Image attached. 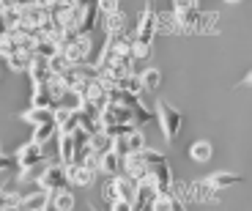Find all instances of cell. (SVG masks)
Masks as SVG:
<instances>
[{
  "label": "cell",
  "instance_id": "1",
  "mask_svg": "<svg viewBox=\"0 0 252 211\" xmlns=\"http://www.w3.org/2000/svg\"><path fill=\"white\" fill-rule=\"evenodd\" d=\"M157 118H159V129H162L164 140L167 143H176L178 134H181L184 129V113L181 110H176L170 102H157Z\"/></svg>",
  "mask_w": 252,
  "mask_h": 211
},
{
  "label": "cell",
  "instance_id": "2",
  "mask_svg": "<svg viewBox=\"0 0 252 211\" xmlns=\"http://www.w3.org/2000/svg\"><path fill=\"white\" fill-rule=\"evenodd\" d=\"M157 6L154 3H145L143 14L137 19V30H134V38L143 41V44H154V36H157Z\"/></svg>",
  "mask_w": 252,
  "mask_h": 211
},
{
  "label": "cell",
  "instance_id": "3",
  "mask_svg": "<svg viewBox=\"0 0 252 211\" xmlns=\"http://www.w3.org/2000/svg\"><path fill=\"white\" fill-rule=\"evenodd\" d=\"M94 50V41H91V33H77L69 44L63 47V55L69 58V63H85L91 58Z\"/></svg>",
  "mask_w": 252,
  "mask_h": 211
},
{
  "label": "cell",
  "instance_id": "4",
  "mask_svg": "<svg viewBox=\"0 0 252 211\" xmlns=\"http://www.w3.org/2000/svg\"><path fill=\"white\" fill-rule=\"evenodd\" d=\"M36 184L41 186V189H61V186L69 184V176H66V165L63 162H58V165H47L44 173L36 179Z\"/></svg>",
  "mask_w": 252,
  "mask_h": 211
},
{
  "label": "cell",
  "instance_id": "5",
  "mask_svg": "<svg viewBox=\"0 0 252 211\" xmlns=\"http://www.w3.org/2000/svg\"><path fill=\"white\" fill-rule=\"evenodd\" d=\"M145 181H151L157 192H173L176 176H173L170 162L164 159V162H159V165H151V173H148V179H145Z\"/></svg>",
  "mask_w": 252,
  "mask_h": 211
},
{
  "label": "cell",
  "instance_id": "6",
  "mask_svg": "<svg viewBox=\"0 0 252 211\" xmlns=\"http://www.w3.org/2000/svg\"><path fill=\"white\" fill-rule=\"evenodd\" d=\"M22 25H31V28H41L50 19V8L44 3H38V0H28L22 3Z\"/></svg>",
  "mask_w": 252,
  "mask_h": 211
},
{
  "label": "cell",
  "instance_id": "7",
  "mask_svg": "<svg viewBox=\"0 0 252 211\" xmlns=\"http://www.w3.org/2000/svg\"><path fill=\"white\" fill-rule=\"evenodd\" d=\"M124 173L129 176V179H134L140 184V181L148 179V173H151V165L143 159V153L140 151H132L124 156Z\"/></svg>",
  "mask_w": 252,
  "mask_h": 211
},
{
  "label": "cell",
  "instance_id": "8",
  "mask_svg": "<svg viewBox=\"0 0 252 211\" xmlns=\"http://www.w3.org/2000/svg\"><path fill=\"white\" fill-rule=\"evenodd\" d=\"M41 162H47L44 146H41V143H36V140L25 143V146L17 151V165L19 167H36V165H41Z\"/></svg>",
  "mask_w": 252,
  "mask_h": 211
},
{
  "label": "cell",
  "instance_id": "9",
  "mask_svg": "<svg viewBox=\"0 0 252 211\" xmlns=\"http://www.w3.org/2000/svg\"><path fill=\"white\" fill-rule=\"evenodd\" d=\"M28 74H31V83L33 85H41V83H50L52 77V69H50V58L38 55V52H33L31 58V66H28Z\"/></svg>",
  "mask_w": 252,
  "mask_h": 211
},
{
  "label": "cell",
  "instance_id": "10",
  "mask_svg": "<svg viewBox=\"0 0 252 211\" xmlns=\"http://www.w3.org/2000/svg\"><path fill=\"white\" fill-rule=\"evenodd\" d=\"M66 176H69V184H77V186H91L96 181V170H94V167L80 165V162L66 165Z\"/></svg>",
  "mask_w": 252,
  "mask_h": 211
},
{
  "label": "cell",
  "instance_id": "11",
  "mask_svg": "<svg viewBox=\"0 0 252 211\" xmlns=\"http://www.w3.org/2000/svg\"><path fill=\"white\" fill-rule=\"evenodd\" d=\"M17 209H22V211H44V209H50V189H41V186H38V192L22 195Z\"/></svg>",
  "mask_w": 252,
  "mask_h": 211
},
{
  "label": "cell",
  "instance_id": "12",
  "mask_svg": "<svg viewBox=\"0 0 252 211\" xmlns=\"http://www.w3.org/2000/svg\"><path fill=\"white\" fill-rule=\"evenodd\" d=\"M74 206H77V198H74V192L69 189V184L61 186V189H52V192H50V209L71 211Z\"/></svg>",
  "mask_w": 252,
  "mask_h": 211
},
{
  "label": "cell",
  "instance_id": "13",
  "mask_svg": "<svg viewBox=\"0 0 252 211\" xmlns=\"http://www.w3.org/2000/svg\"><path fill=\"white\" fill-rule=\"evenodd\" d=\"M55 93L50 90V85L41 83V85H33L31 90V107H44V110H55Z\"/></svg>",
  "mask_w": 252,
  "mask_h": 211
},
{
  "label": "cell",
  "instance_id": "14",
  "mask_svg": "<svg viewBox=\"0 0 252 211\" xmlns=\"http://www.w3.org/2000/svg\"><path fill=\"white\" fill-rule=\"evenodd\" d=\"M55 123L61 134H71L77 129V110L74 107H55Z\"/></svg>",
  "mask_w": 252,
  "mask_h": 211
},
{
  "label": "cell",
  "instance_id": "15",
  "mask_svg": "<svg viewBox=\"0 0 252 211\" xmlns=\"http://www.w3.org/2000/svg\"><path fill=\"white\" fill-rule=\"evenodd\" d=\"M101 173H107V176L124 173V153H118L115 148H107L101 153Z\"/></svg>",
  "mask_w": 252,
  "mask_h": 211
},
{
  "label": "cell",
  "instance_id": "16",
  "mask_svg": "<svg viewBox=\"0 0 252 211\" xmlns=\"http://www.w3.org/2000/svg\"><path fill=\"white\" fill-rule=\"evenodd\" d=\"M58 123H55V118H50V121H44V123H38V126H33V137L31 140H36V143H41V146H47L50 140H55L58 137Z\"/></svg>",
  "mask_w": 252,
  "mask_h": 211
},
{
  "label": "cell",
  "instance_id": "17",
  "mask_svg": "<svg viewBox=\"0 0 252 211\" xmlns=\"http://www.w3.org/2000/svg\"><path fill=\"white\" fill-rule=\"evenodd\" d=\"M74 151H77L74 134H58V156H61L63 165H71L74 162Z\"/></svg>",
  "mask_w": 252,
  "mask_h": 211
},
{
  "label": "cell",
  "instance_id": "18",
  "mask_svg": "<svg viewBox=\"0 0 252 211\" xmlns=\"http://www.w3.org/2000/svg\"><path fill=\"white\" fill-rule=\"evenodd\" d=\"M200 17L203 14L197 8H181V11H176V19H178V25H181V30H197L200 28Z\"/></svg>",
  "mask_w": 252,
  "mask_h": 211
},
{
  "label": "cell",
  "instance_id": "19",
  "mask_svg": "<svg viewBox=\"0 0 252 211\" xmlns=\"http://www.w3.org/2000/svg\"><path fill=\"white\" fill-rule=\"evenodd\" d=\"M151 209L154 211H178V209H184V203L173 195V192H157Z\"/></svg>",
  "mask_w": 252,
  "mask_h": 211
},
{
  "label": "cell",
  "instance_id": "20",
  "mask_svg": "<svg viewBox=\"0 0 252 211\" xmlns=\"http://www.w3.org/2000/svg\"><path fill=\"white\" fill-rule=\"evenodd\" d=\"M211 156H214V146H211L208 140H195L192 146H189V159L192 162H200L203 165V162H208Z\"/></svg>",
  "mask_w": 252,
  "mask_h": 211
},
{
  "label": "cell",
  "instance_id": "21",
  "mask_svg": "<svg viewBox=\"0 0 252 211\" xmlns=\"http://www.w3.org/2000/svg\"><path fill=\"white\" fill-rule=\"evenodd\" d=\"M25 123H31V126H38V123L50 121V118H55V110H44V107H28L25 113L19 115Z\"/></svg>",
  "mask_w": 252,
  "mask_h": 211
},
{
  "label": "cell",
  "instance_id": "22",
  "mask_svg": "<svg viewBox=\"0 0 252 211\" xmlns=\"http://www.w3.org/2000/svg\"><path fill=\"white\" fill-rule=\"evenodd\" d=\"M208 181L217 186V189H227V186H233V184H241V176L239 173H230V170H217L208 176Z\"/></svg>",
  "mask_w": 252,
  "mask_h": 211
},
{
  "label": "cell",
  "instance_id": "23",
  "mask_svg": "<svg viewBox=\"0 0 252 211\" xmlns=\"http://www.w3.org/2000/svg\"><path fill=\"white\" fill-rule=\"evenodd\" d=\"M31 58H33V50H17L14 55L6 58V66L11 71H28V66H31Z\"/></svg>",
  "mask_w": 252,
  "mask_h": 211
},
{
  "label": "cell",
  "instance_id": "24",
  "mask_svg": "<svg viewBox=\"0 0 252 211\" xmlns=\"http://www.w3.org/2000/svg\"><path fill=\"white\" fill-rule=\"evenodd\" d=\"M104 30L113 36V33H121V30H126V14H124V8H118V11H110V14H104Z\"/></svg>",
  "mask_w": 252,
  "mask_h": 211
},
{
  "label": "cell",
  "instance_id": "25",
  "mask_svg": "<svg viewBox=\"0 0 252 211\" xmlns=\"http://www.w3.org/2000/svg\"><path fill=\"white\" fill-rule=\"evenodd\" d=\"M96 19H99V6L91 3V6H85V11H82V19H80V28H77V30H80V33H91L96 28Z\"/></svg>",
  "mask_w": 252,
  "mask_h": 211
},
{
  "label": "cell",
  "instance_id": "26",
  "mask_svg": "<svg viewBox=\"0 0 252 211\" xmlns=\"http://www.w3.org/2000/svg\"><path fill=\"white\" fill-rule=\"evenodd\" d=\"M157 30H162V33H176V30H181V25H178V19H176V11H167V14H159L157 11Z\"/></svg>",
  "mask_w": 252,
  "mask_h": 211
},
{
  "label": "cell",
  "instance_id": "27",
  "mask_svg": "<svg viewBox=\"0 0 252 211\" xmlns=\"http://www.w3.org/2000/svg\"><path fill=\"white\" fill-rule=\"evenodd\" d=\"M19 198H22V195H17L14 189H8V186H0V211L17 209V206H19Z\"/></svg>",
  "mask_w": 252,
  "mask_h": 211
},
{
  "label": "cell",
  "instance_id": "28",
  "mask_svg": "<svg viewBox=\"0 0 252 211\" xmlns=\"http://www.w3.org/2000/svg\"><path fill=\"white\" fill-rule=\"evenodd\" d=\"M140 77H143L145 90H151V93H154V90H159V85H162V71H159V69H145Z\"/></svg>",
  "mask_w": 252,
  "mask_h": 211
},
{
  "label": "cell",
  "instance_id": "29",
  "mask_svg": "<svg viewBox=\"0 0 252 211\" xmlns=\"http://www.w3.org/2000/svg\"><path fill=\"white\" fill-rule=\"evenodd\" d=\"M3 17H6V25H8V30H17V28L22 25V8H19V6L3 8Z\"/></svg>",
  "mask_w": 252,
  "mask_h": 211
},
{
  "label": "cell",
  "instance_id": "30",
  "mask_svg": "<svg viewBox=\"0 0 252 211\" xmlns=\"http://www.w3.org/2000/svg\"><path fill=\"white\" fill-rule=\"evenodd\" d=\"M197 200H217V186L211 181H197Z\"/></svg>",
  "mask_w": 252,
  "mask_h": 211
},
{
  "label": "cell",
  "instance_id": "31",
  "mask_svg": "<svg viewBox=\"0 0 252 211\" xmlns=\"http://www.w3.org/2000/svg\"><path fill=\"white\" fill-rule=\"evenodd\" d=\"M69 58L63 55V52H55V55L50 58V69H52V74H63V71L69 69Z\"/></svg>",
  "mask_w": 252,
  "mask_h": 211
},
{
  "label": "cell",
  "instance_id": "32",
  "mask_svg": "<svg viewBox=\"0 0 252 211\" xmlns=\"http://www.w3.org/2000/svg\"><path fill=\"white\" fill-rule=\"evenodd\" d=\"M126 143H129V153H132V151H143V148H145V134L140 132V129H134V132L126 134Z\"/></svg>",
  "mask_w": 252,
  "mask_h": 211
},
{
  "label": "cell",
  "instance_id": "33",
  "mask_svg": "<svg viewBox=\"0 0 252 211\" xmlns=\"http://www.w3.org/2000/svg\"><path fill=\"white\" fill-rule=\"evenodd\" d=\"M173 195H176L181 203H189V200H195V195H192V186H184V181H176L173 184Z\"/></svg>",
  "mask_w": 252,
  "mask_h": 211
},
{
  "label": "cell",
  "instance_id": "34",
  "mask_svg": "<svg viewBox=\"0 0 252 211\" xmlns=\"http://www.w3.org/2000/svg\"><path fill=\"white\" fill-rule=\"evenodd\" d=\"M132 58L134 60H145V58L151 55V44H143V41H137V38H134V44H132Z\"/></svg>",
  "mask_w": 252,
  "mask_h": 211
},
{
  "label": "cell",
  "instance_id": "35",
  "mask_svg": "<svg viewBox=\"0 0 252 211\" xmlns=\"http://www.w3.org/2000/svg\"><path fill=\"white\" fill-rule=\"evenodd\" d=\"M140 153H143V159L148 162V165H159V162H164V159H167L164 153L154 151V148H148V146H145V148H143V151H140Z\"/></svg>",
  "mask_w": 252,
  "mask_h": 211
},
{
  "label": "cell",
  "instance_id": "36",
  "mask_svg": "<svg viewBox=\"0 0 252 211\" xmlns=\"http://www.w3.org/2000/svg\"><path fill=\"white\" fill-rule=\"evenodd\" d=\"M96 6H99L101 14H110V11H118L121 8V0H96Z\"/></svg>",
  "mask_w": 252,
  "mask_h": 211
},
{
  "label": "cell",
  "instance_id": "37",
  "mask_svg": "<svg viewBox=\"0 0 252 211\" xmlns=\"http://www.w3.org/2000/svg\"><path fill=\"white\" fill-rule=\"evenodd\" d=\"M14 165H17V159H11V156H6V153H0V173L11 170Z\"/></svg>",
  "mask_w": 252,
  "mask_h": 211
},
{
  "label": "cell",
  "instance_id": "38",
  "mask_svg": "<svg viewBox=\"0 0 252 211\" xmlns=\"http://www.w3.org/2000/svg\"><path fill=\"white\" fill-rule=\"evenodd\" d=\"M173 8L181 11V8H197V0H173Z\"/></svg>",
  "mask_w": 252,
  "mask_h": 211
},
{
  "label": "cell",
  "instance_id": "39",
  "mask_svg": "<svg viewBox=\"0 0 252 211\" xmlns=\"http://www.w3.org/2000/svg\"><path fill=\"white\" fill-rule=\"evenodd\" d=\"M244 85H252V71H250V74L244 77Z\"/></svg>",
  "mask_w": 252,
  "mask_h": 211
},
{
  "label": "cell",
  "instance_id": "40",
  "mask_svg": "<svg viewBox=\"0 0 252 211\" xmlns=\"http://www.w3.org/2000/svg\"><path fill=\"white\" fill-rule=\"evenodd\" d=\"M14 6H22V3H28V0H11Z\"/></svg>",
  "mask_w": 252,
  "mask_h": 211
},
{
  "label": "cell",
  "instance_id": "41",
  "mask_svg": "<svg viewBox=\"0 0 252 211\" xmlns=\"http://www.w3.org/2000/svg\"><path fill=\"white\" fill-rule=\"evenodd\" d=\"M225 3H241V0H225Z\"/></svg>",
  "mask_w": 252,
  "mask_h": 211
},
{
  "label": "cell",
  "instance_id": "42",
  "mask_svg": "<svg viewBox=\"0 0 252 211\" xmlns=\"http://www.w3.org/2000/svg\"><path fill=\"white\" fill-rule=\"evenodd\" d=\"M0 153H3V148H0Z\"/></svg>",
  "mask_w": 252,
  "mask_h": 211
}]
</instances>
